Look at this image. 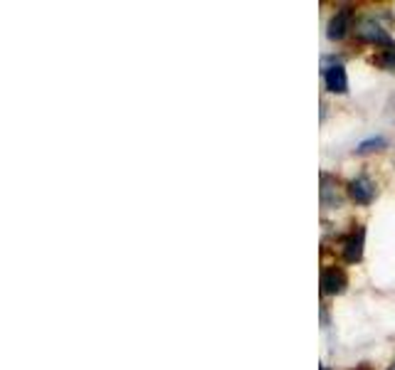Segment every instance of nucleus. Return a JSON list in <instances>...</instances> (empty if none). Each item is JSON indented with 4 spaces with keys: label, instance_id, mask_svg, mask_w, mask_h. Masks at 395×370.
Instances as JSON below:
<instances>
[{
    "label": "nucleus",
    "instance_id": "1",
    "mask_svg": "<svg viewBox=\"0 0 395 370\" xmlns=\"http://www.w3.org/2000/svg\"><path fill=\"white\" fill-rule=\"evenodd\" d=\"M363 242H366L363 225H359L351 235L343 237L341 240V257H343L346 264H356V262H361V257H363Z\"/></svg>",
    "mask_w": 395,
    "mask_h": 370
},
{
    "label": "nucleus",
    "instance_id": "2",
    "mask_svg": "<svg viewBox=\"0 0 395 370\" xmlns=\"http://www.w3.org/2000/svg\"><path fill=\"white\" fill-rule=\"evenodd\" d=\"M356 35L359 40L368 42V45H383V48H395V42L390 40V35L378 25L375 20H361L356 25Z\"/></svg>",
    "mask_w": 395,
    "mask_h": 370
},
{
    "label": "nucleus",
    "instance_id": "3",
    "mask_svg": "<svg viewBox=\"0 0 395 370\" xmlns=\"http://www.w3.org/2000/svg\"><path fill=\"white\" fill-rule=\"evenodd\" d=\"M324 82H326V89L333 92V94H346L349 92V77H346V67L341 62L328 64L326 72H324Z\"/></svg>",
    "mask_w": 395,
    "mask_h": 370
},
{
    "label": "nucleus",
    "instance_id": "4",
    "mask_svg": "<svg viewBox=\"0 0 395 370\" xmlns=\"http://www.w3.org/2000/svg\"><path fill=\"white\" fill-rule=\"evenodd\" d=\"M351 22H354V10L351 8H338L331 20H328V40H343L346 32L351 30Z\"/></svg>",
    "mask_w": 395,
    "mask_h": 370
},
{
    "label": "nucleus",
    "instance_id": "5",
    "mask_svg": "<svg viewBox=\"0 0 395 370\" xmlns=\"http://www.w3.org/2000/svg\"><path fill=\"white\" fill-rule=\"evenodd\" d=\"M349 198L359 205H368L375 198V185L366 176H359L349 183Z\"/></svg>",
    "mask_w": 395,
    "mask_h": 370
},
{
    "label": "nucleus",
    "instance_id": "6",
    "mask_svg": "<svg viewBox=\"0 0 395 370\" xmlns=\"http://www.w3.org/2000/svg\"><path fill=\"white\" fill-rule=\"evenodd\" d=\"M319 287H321V294H341L346 289V274L338 266H326L321 271Z\"/></svg>",
    "mask_w": 395,
    "mask_h": 370
},
{
    "label": "nucleus",
    "instance_id": "7",
    "mask_svg": "<svg viewBox=\"0 0 395 370\" xmlns=\"http://www.w3.org/2000/svg\"><path fill=\"white\" fill-rule=\"evenodd\" d=\"M321 203L324 208H331V205L336 208L341 203V198L336 193V180H331V176H326V173L321 176Z\"/></svg>",
    "mask_w": 395,
    "mask_h": 370
},
{
    "label": "nucleus",
    "instance_id": "8",
    "mask_svg": "<svg viewBox=\"0 0 395 370\" xmlns=\"http://www.w3.org/2000/svg\"><path fill=\"white\" fill-rule=\"evenodd\" d=\"M375 64L385 72H395V48H385L375 55Z\"/></svg>",
    "mask_w": 395,
    "mask_h": 370
},
{
    "label": "nucleus",
    "instance_id": "9",
    "mask_svg": "<svg viewBox=\"0 0 395 370\" xmlns=\"http://www.w3.org/2000/svg\"><path fill=\"white\" fill-rule=\"evenodd\" d=\"M388 146V141H385L383 136H373V138H366V141L359 143V148H356V153H370V151H380V148Z\"/></svg>",
    "mask_w": 395,
    "mask_h": 370
},
{
    "label": "nucleus",
    "instance_id": "10",
    "mask_svg": "<svg viewBox=\"0 0 395 370\" xmlns=\"http://www.w3.org/2000/svg\"><path fill=\"white\" fill-rule=\"evenodd\" d=\"M388 370H395V363H393V365H390V368H388Z\"/></svg>",
    "mask_w": 395,
    "mask_h": 370
},
{
    "label": "nucleus",
    "instance_id": "11",
    "mask_svg": "<svg viewBox=\"0 0 395 370\" xmlns=\"http://www.w3.org/2000/svg\"><path fill=\"white\" fill-rule=\"evenodd\" d=\"M321 370H328V368H321Z\"/></svg>",
    "mask_w": 395,
    "mask_h": 370
}]
</instances>
